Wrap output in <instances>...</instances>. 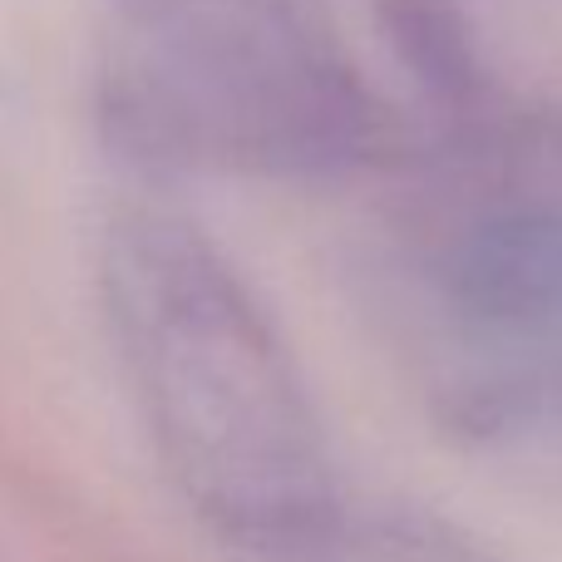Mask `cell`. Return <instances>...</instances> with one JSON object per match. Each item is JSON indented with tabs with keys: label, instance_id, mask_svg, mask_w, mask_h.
<instances>
[{
	"label": "cell",
	"instance_id": "cell-1",
	"mask_svg": "<svg viewBox=\"0 0 562 562\" xmlns=\"http://www.w3.org/2000/svg\"><path fill=\"white\" fill-rule=\"evenodd\" d=\"M104 306L168 479L223 543L311 562L360 484L336 464L286 340L207 233L124 207L99 247Z\"/></svg>",
	"mask_w": 562,
	"mask_h": 562
},
{
	"label": "cell",
	"instance_id": "cell-2",
	"mask_svg": "<svg viewBox=\"0 0 562 562\" xmlns=\"http://www.w3.org/2000/svg\"><path fill=\"white\" fill-rule=\"evenodd\" d=\"M119 114L164 158L257 178L366 164L380 109L326 0H114Z\"/></svg>",
	"mask_w": 562,
	"mask_h": 562
},
{
	"label": "cell",
	"instance_id": "cell-3",
	"mask_svg": "<svg viewBox=\"0 0 562 562\" xmlns=\"http://www.w3.org/2000/svg\"><path fill=\"white\" fill-rule=\"evenodd\" d=\"M409 316L459 415H518L562 380V154L494 148L409 227Z\"/></svg>",
	"mask_w": 562,
	"mask_h": 562
},
{
	"label": "cell",
	"instance_id": "cell-4",
	"mask_svg": "<svg viewBox=\"0 0 562 562\" xmlns=\"http://www.w3.org/2000/svg\"><path fill=\"white\" fill-rule=\"evenodd\" d=\"M311 562H498L454 524L390 494L360 488Z\"/></svg>",
	"mask_w": 562,
	"mask_h": 562
}]
</instances>
